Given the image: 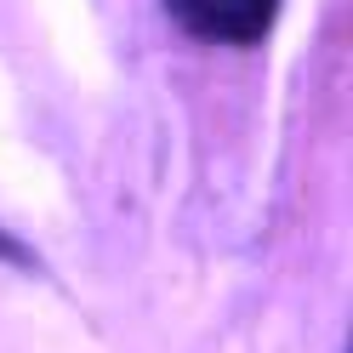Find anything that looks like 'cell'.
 I'll return each instance as SVG.
<instances>
[{
  "instance_id": "1",
  "label": "cell",
  "mask_w": 353,
  "mask_h": 353,
  "mask_svg": "<svg viewBox=\"0 0 353 353\" xmlns=\"http://www.w3.org/2000/svg\"><path fill=\"white\" fill-rule=\"evenodd\" d=\"M285 0H165V12L176 17V29H188L194 40H216V46H251L274 29Z\"/></svg>"
}]
</instances>
